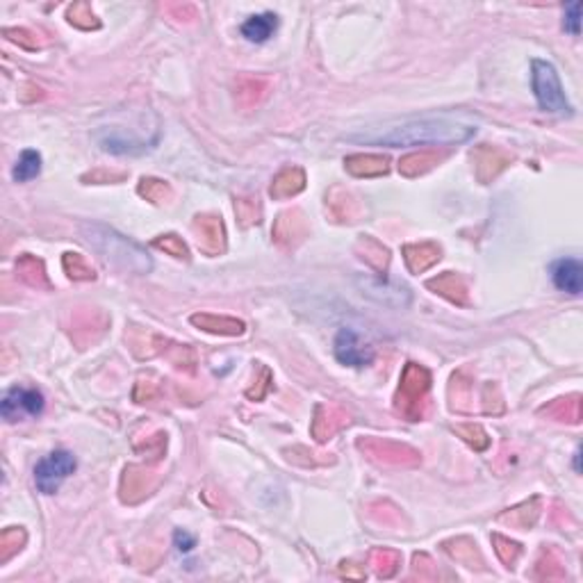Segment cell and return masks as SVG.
Instances as JSON below:
<instances>
[{
  "label": "cell",
  "instance_id": "cell-4",
  "mask_svg": "<svg viewBox=\"0 0 583 583\" xmlns=\"http://www.w3.org/2000/svg\"><path fill=\"white\" fill-rule=\"evenodd\" d=\"M78 470V461L67 449H55L48 456L36 461L35 465V485L39 493L55 495L62 488L64 481Z\"/></svg>",
  "mask_w": 583,
  "mask_h": 583
},
{
  "label": "cell",
  "instance_id": "cell-9",
  "mask_svg": "<svg viewBox=\"0 0 583 583\" xmlns=\"http://www.w3.org/2000/svg\"><path fill=\"white\" fill-rule=\"evenodd\" d=\"M242 36L251 44H265L274 36V32L278 30V16L274 12H263V14H254V16L246 18L242 23Z\"/></svg>",
  "mask_w": 583,
  "mask_h": 583
},
{
  "label": "cell",
  "instance_id": "cell-6",
  "mask_svg": "<svg viewBox=\"0 0 583 583\" xmlns=\"http://www.w3.org/2000/svg\"><path fill=\"white\" fill-rule=\"evenodd\" d=\"M333 353L338 362L353 367V370H362V367L371 365V360H374V347L365 342V338L356 328H349V326L339 328L338 335H335Z\"/></svg>",
  "mask_w": 583,
  "mask_h": 583
},
{
  "label": "cell",
  "instance_id": "cell-12",
  "mask_svg": "<svg viewBox=\"0 0 583 583\" xmlns=\"http://www.w3.org/2000/svg\"><path fill=\"white\" fill-rule=\"evenodd\" d=\"M173 545H176L178 552L187 554L196 547V538L192 534H187L185 529H178L176 534H173Z\"/></svg>",
  "mask_w": 583,
  "mask_h": 583
},
{
  "label": "cell",
  "instance_id": "cell-7",
  "mask_svg": "<svg viewBox=\"0 0 583 583\" xmlns=\"http://www.w3.org/2000/svg\"><path fill=\"white\" fill-rule=\"evenodd\" d=\"M549 274H552V283L561 292L570 294V297H579L583 292V265L579 258L557 260Z\"/></svg>",
  "mask_w": 583,
  "mask_h": 583
},
{
  "label": "cell",
  "instance_id": "cell-3",
  "mask_svg": "<svg viewBox=\"0 0 583 583\" xmlns=\"http://www.w3.org/2000/svg\"><path fill=\"white\" fill-rule=\"evenodd\" d=\"M100 231H103V235H96V233L91 231L87 240L103 254V258L108 260V263H121L123 267L132 269V272H149L151 260L146 258V254L140 246L128 242V237H121L114 231H108V228H100Z\"/></svg>",
  "mask_w": 583,
  "mask_h": 583
},
{
  "label": "cell",
  "instance_id": "cell-5",
  "mask_svg": "<svg viewBox=\"0 0 583 583\" xmlns=\"http://www.w3.org/2000/svg\"><path fill=\"white\" fill-rule=\"evenodd\" d=\"M46 408V397L36 388L14 385L0 401V415L7 424H16L23 417H39Z\"/></svg>",
  "mask_w": 583,
  "mask_h": 583
},
{
  "label": "cell",
  "instance_id": "cell-1",
  "mask_svg": "<svg viewBox=\"0 0 583 583\" xmlns=\"http://www.w3.org/2000/svg\"><path fill=\"white\" fill-rule=\"evenodd\" d=\"M479 126L470 114H429V117L403 119L401 123L371 128L358 135H347V141L360 146H442L463 144L476 135Z\"/></svg>",
  "mask_w": 583,
  "mask_h": 583
},
{
  "label": "cell",
  "instance_id": "cell-10",
  "mask_svg": "<svg viewBox=\"0 0 583 583\" xmlns=\"http://www.w3.org/2000/svg\"><path fill=\"white\" fill-rule=\"evenodd\" d=\"M39 173H41V155L32 149L23 151L21 158L16 160V164H14V169H12L14 181L27 182V181H32V178L39 176Z\"/></svg>",
  "mask_w": 583,
  "mask_h": 583
},
{
  "label": "cell",
  "instance_id": "cell-13",
  "mask_svg": "<svg viewBox=\"0 0 583 583\" xmlns=\"http://www.w3.org/2000/svg\"><path fill=\"white\" fill-rule=\"evenodd\" d=\"M575 470H577V474L581 472V449H577L575 452Z\"/></svg>",
  "mask_w": 583,
  "mask_h": 583
},
{
  "label": "cell",
  "instance_id": "cell-2",
  "mask_svg": "<svg viewBox=\"0 0 583 583\" xmlns=\"http://www.w3.org/2000/svg\"><path fill=\"white\" fill-rule=\"evenodd\" d=\"M531 87H534L536 100H538L543 112L563 119H570L575 114V108L567 100L561 78H558L557 67L552 62H547V59L531 62Z\"/></svg>",
  "mask_w": 583,
  "mask_h": 583
},
{
  "label": "cell",
  "instance_id": "cell-8",
  "mask_svg": "<svg viewBox=\"0 0 583 583\" xmlns=\"http://www.w3.org/2000/svg\"><path fill=\"white\" fill-rule=\"evenodd\" d=\"M99 144L105 153L112 155H141L151 149V144L137 140L135 135H126L123 130H108L99 137Z\"/></svg>",
  "mask_w": 583,
  "mask_h": 583
},
{
  "label": "cell",
  "instance_id": "cell-11",
  "mask_svg": "<svg viewBox=\"0 0 583 583\" xmlns=\"http://www.w3.org/2000/svg\"><path fill=\"white\" fill-rule=\"evenodd\" d=\"M581 12L583 7L579 0L566 5V12H563V30L570 32L572 36L581 35Z\"/></svg>",
  "mask_w": 583,
  "mask_h": 583
}]
</instances>
